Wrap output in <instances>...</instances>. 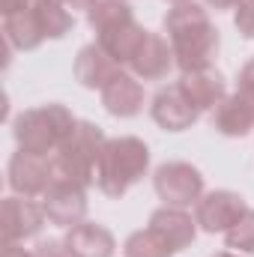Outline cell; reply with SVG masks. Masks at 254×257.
Masks as SVG:
<instances>
[{
    "label": "cell",
    "mask_w": 254,
    "mask_h": 257,
    "mask_svg": "<svg viewBox=\"0 0 254 257\" xmlns=\"http://www.w3.org/2000/svg\"><path fill=\"white\" fill-rule=\"evenodd\" d=\"M171 254H174V248L153 227L132 233L126 242V257H171Z\"/></svg>",
    "instance_id": "20"
},
{
    "label": "cell",
    "mask_w": 254,
    "mask_h": 257,
    "mask_svg": "<svg viewBox=\"0 0 254 257\" xmlns=\"http://www.w3.org/2000/svg\"><path fill=\"white\" fill-rule=\"evenodd\" d=\"M96 3H99V0H63L66 9H87V12H90Z\"/></svg>",
    "instance_id": "26"
},
{
    "label": "cell",
    "mask_w": 254,
    "mask_h": 257,
    "mask_svg": "<svg viewBox=\"0 0 254 257\" xmlns=\"http://www.w3.org/2000/svg\"><path fill=\"white\" fill-rule=\"evenodd\" d=\"M0 257H36V251L24 248V242H9V245H3Z\"/></svg>",
    "instance_id": "25"
},
{
    "label": "cell",
    "mask_w": 254,
    "mask_h": 257,
    "mask_svg": "<svg viewBox=\"0 0 254 257\" xmlns=\"http://www.w3.org/2000/svg\"><path fill=\"white\" fill-rule=\"evenodd\" d=\"M102 102L114 117H135L144 105V90L132 75H117L105 90H102Z\"/></svg>",
    "instance_id": "16"
},
{
    "label": "cell",
    "mask_w": 254,
    "mask_h": 257,
    "mask_svg": "<svg viewBox=\"0 0 254 257\" xmlns=\"http://www.w3.org/2000/svg\"><path fill=\"white\" fill-rule=\"evenodd\" d=\"M117 60L96 42V45H87V48H81L78 51V60H75V78L84 84V87H90V90H105L117 75H120V69H117Z\"/></svg>",
    "instance_id": "11"
},
{
    "label": "cell",
    "mask_w": 254,
    "mask_h": 257,
    "mask_svg": "<svg viewBox=\"0 0 254 257\" xmlns=\"http://www.w3.org/2000/svg\"><path fill=\"white\" fill-rule=\"evenodd\" d=\"M42 209H45V218L51 224H57V227H75V224H81V218L87 212L84 186L57 177L51 183V189L42 194Z\"/></svg>",
    "instance_id": "8"
},
{
    "label": "cell",
    "mask_w": 254,
    "mask_h": 257,
    "mask_svg": "<svg viewBox=\"0 0 254 257\" xmlns=\"http://www.w3.org/2000/svg\"><path fill=\"white\" fill-rule=\"evenodd\" d=\"M171 63H174V51L168 48V42H165L162 36H156V33L147 30V36H144L138 54L132 57V69H135L144 81H156V78H165V75H168Z\"/></svg>",
    "instance_id": "13"
},
{
    "label": "cell",
    "mask_w": 254,
    "mask_h": 257,
    "mask_svg": "<svg viewBox=\"0 0 254 257\" xmlns=\"http://www.w3.org/2000/svg\"><path fill=\"white\" fill-rule=\"evenodd\" d=\"M165 27H168L174 60L183 72L209 69L212 54L218 51V30L212 27L209 15L200 6H194V3L174 6L165 18Z\"/></svg>",
    "instance_id": "1"
},
{
    "label": "cell",
    "mask_w": 254,
    "mask_h": 257,
    "mask_svg": "<svg viewBox=\"0 0 254 257\" xmlns=\"http://www.w3.org/2000/svg\"><path fill=\"white\" fill-rule=\"evenodd\" d=\"M197 105L189 99V93L183 90V84L177 81V84H171V87H165L159 96H156V102H153V117H156V123L162 128H168V132H180V128H189L194 120H197Z\"/></svg>",
    "instance_id": "9"
},
{
    "label": "cell",
    "mask_w": 254,
    "mask_h": 257,
    "mask_svg": "<svg viewBox=\"0 0 254 257\" xmlns=\"http://www.w3.org/2000/svg\"><path fill=\"white\" fill-rule=\"evenodd\" d=\"M36 3H63V0H36Z\"/></svg>",
    "instance_id": "28"
},
{
    "label": "cell",
    "mask_w": 254,
    "mask_h": 257,
    "mask_svg": "<svg viewBox=\"0 0 254 257\" xmlns=\"http://www.w3.org/2000/svg\"><path fill=\"white\" fill-rule=\"evenodd\" d=\"M75 126H78V120L69 114V108L51 102V105L21 111L12 123V135H15L18 150L36 153V156H51L60 150V144L72 135Z\"/></svg>",
    "instance_id": "2"
},
{
    "label": "cell",
    "mask_w": 254,
    "mask_h": 257,
    "mask_svg": "<svg viewBox=\"0 0 254 257\" xmlns=\"http://www.w3.org/2000/svg\"><path fill=\"white\" fill-rule=\"evenodd\" d=\"M212 126L218 128L221 135H248L254 128V108L236 93V96H227L215 105V114H212Z\"/></svg>",
    "instance_id": "17"
},
{
    "label": "cell",
    "mask_w": 254,
    "mask_h": 257,
    "mask_svg": "<svg viewBox=\"0 0 254 257\" xmlns=\"http://www.w3.org/2000/svg\"><path fill=\"white\" fill-rule=\"evenodd\" d=\"M227 245L236 251H254V209H248L230 230H227Z\"/></svg>",
    "instance_id": "21"
},
{
    "label": "cell",
    "mask_w": 254,
    "mask_h": 257,
    "mask_svg": "<svg viewBox=\"0 0 254 257\" xmlns=\"http://www.w3.org/2000/svg\"><path fill=\"white\" fill-rule=\"evenodd\" d=\"M239 96L248 102L254 108V60L245 69H242V75H239Z\"/></svg>",
    "instance_id": "22"
},
{
    "label": "cell",
    "mask_w": 254,
    "mask_h": 257,
    "mask_svg": "<svg viewBox=\"0 0 254 257\" xmlns=\"http://www.w3.org/2000/svg\"><path fill=\"white\" fill-rule=\"evenodd\" d=\"M63 245L72 257H111L114 254V236L102 224H93V221H81V224L69 227Z\"/></svg>",
    "instance_id": "12"
},
{
    "label": "cell",
    "mask_w": 254,
    "mask_h": 257,
    "mask_svg": "<svg viewBox=\"0 0 254 257\" xmlns=\"http://www.w3.org/2000/svg\"><path fill=\"white\" fill-rule=\"evenodd\" d=\"M102 147H105L102 128L93 126V123H78V126L72 128V135L60 144V150L54 153L57 177L87 186L96 177V165H99Z\"/></svg>",
    "instance_id": "4"
},
{
    "label": "cell",
    "mask_w": 254,
    "mask_h": 257,
    "mask_svg": "<svg viewBox=\"0 0 254 257\" xmlns=\"http://www.w3.org/2000/svg\"><path fill=\"white\" fill-rule=\"evenodd\" d=\"M183 90L189 93V99L197 105V111L203 108H215L221 99H224V81L218 72L212 69H197V72H186L180 78Z\"/></svg>",
    "instance_id": "18"
},
{
    "label": "cell",
    "mask_w": 254,
    "mask_h": 257,
    "mask_svg": "<svg viewBox=\"0 0 254 257\" xmlns=\"http://www.w3.org/2000/svg\"><path fill=\"white\" fill-rule=\"evenodd\" d=\"M30 6H33V0H0V9H3V15L24 12V9H30Z\"/></svg>",
    "instance_id": "24"
},
{
    "label": "cell",
    "mask_w": 254,
    "mask_h": 257,
    "mask_svg": "<svg viewBox=\"0 0 254 257\" xmlns=\"http://www.w3.org/2000/svg\"><path fill=\"white\" fill-rule=\"evenodd\" d=\"M45 224V209L42 203H36L33 197H21V194H9L0 206V242H24L30 236H36Z\"/></svg>",
    "instance_id": "6"
},
{
    "label": "cell",
    "mask_w": 254,
    "mask_h": 257,
    "mask_svg": "<svg viewBox=\"0 0 254 257\" xmlns=\"http://www.w3.org/2000/svg\"><path fill=\"white\" fill-rule=\"evenodd\" d=\"M3 36L18 51H33L48 39L33 6L24 9V12H15V15H3Z\"/></svg>",
    "instance_id": "14"
},
{
    "label": "cell",
    "mask_w": 254,
    "mask_h": 257,
    "mask_svg": "<svg viewBox=\"0 0 254 257\" xmlns=\"http://www.w3.org/2000/svg\"><path fill=\"white\" fill-rule=\"evenodd\" d=\"M215 257H236V254H227V251H221V254H215Z\"/></svg>",
    "instance_id": "29"
},
{
    "label": "cell",
    "mask_w": 254,
    "mask_h": 257,
    "mask_svg": "<svg viewBox=\"0 0 254 257\" xmlns=\"http://www.w3.org/2000/svg\"><path fill=\"white\" fill-rule=\"evenodd\" d=\"M171 3H177V6H180V3H186V0H171Z\"/></svg>",
    "instance_id": "30"
},
{
    "label": "cell",
    "mask_w": 254,
    "mask_h": 257,
    "mask_svg": "<svg viewBox=\"0 0 254 257\" xmlns=\"http://www.w3.org/2000/svg\"><path fill=\"white\" fill-rule=\"evenodd\" d=\"M150 227H153V230H156V233L174 248V251L186 248L191 239H194V221H191L180 206H177V209H171V206L156 209L153 218H150Z\"/></svg>",
    "instance_id": "15"
},
{
    "label": "cell",
    "mask_w": 254,
    "mask_h": 257,
    "mask_svg": "<svg viewBox=\"0 0 254 257\" xmlns=\"http://www.w3.org/2000/svg\"><path fill=\"white\" fill-rule=\"evenodd\" d=\"M206 3H212L215 9H230V6H239V0H206Z\"/></svg>",
    "instance_id": "27"
},
{
    "label": "cell",
    "mask_w": 254,
    "mask_h": 257,
    "mask_svg": "<svg viewBox=\"0 0 254 257\" xmlns=\"http://www.w3.org/2000/svg\"><path fill=\"white\" fill-rule=\"evenodd\" d=\"M248 212L245 200L233 192H212L197 200V224H203L206 230H230L242 215Z\"/></svg>",
    "instance_id": "10"
},
{
    "label": "cell",
    "mask_w": 254,
    "mask_h": 257,
    "mask_svg": "<svg viewBox=\"0 0 254 257\" xmlns=\"http://www.w3.org/2000/svg\"><path fill=\"white\" fill-rule=\"evenodd\" d=\"M156 192L168 206H191L200 200L203 177L186 162H171L156 171Z\"/></svg>",
    "instance_id": "7"
},
{
    "label": "cell",
    "mask_w": 254,
    "mask_h": 257,
    "mask_svg": "<svg viewBox=\"0 0 254 257\" xmlns=\"http://www.w3.org/2000/svg\"><path fill=\"white\" fill-rule=\"evenodd\" d=\"M33 9H36L48 39H60V36H66L72 30V15H69V9L63 3H36L33 0Z\"/></svg>",
    "instance_id": "19"
},
{
    "label": "cell",
    "mask_w": 254,
    "mask_h": 257,
    "mask_svg": "<svg viewBox=\"0 0 254 257\" xmlns=\"http://www.w3.org/2000/svg\"><path fill=\"white\" fill-rule=\"evenodd\" d=\"M33 251H36V257H72L69 251H66L63 242H54V239H48V242H39Z\"/></svg>",
    "instance_id": "23"
},
{
    "label": "cell",
    "mask_w": 254,
    "mask_h": 257,
    "mask_svg": "<svg viewBox=\"0 0 254 257\" xmlns=\"http://www.w3.org/2000/svg\"><path fill=\"white\" fill-rule=\"evenodd\" d=\"M147 165H150V153L144 141L138 138L105 141L99 153V165H96V183L108 197H120L144 177Z\"/></svg>",
    "instance_id": "3"
},
{
    "label": "cell",
    "mask_w": 254,
    "mask_h": 257,
    "mask_svg": "<svg viewBox=\"0 0 254 257\" xmlns=\"http://www.w3.org/2000/svg\"><path fill=\"white\" fill-rule=\"evenodd\" d=\"M57 180L54 156H36V153H12L9 168H6V183L9 189L21 197H42Z\"/></svg>",
    "instance_id": "5"
}]
</instances>
